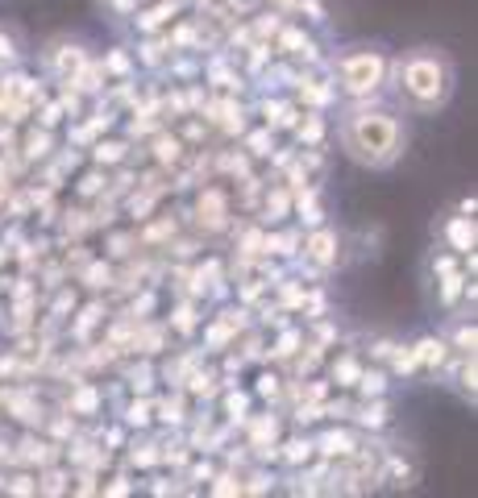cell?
<instances>
[{"mask_svg":"<svg viewBox=\"0 0 478 498\" xmlns=\"http://www.w3.org/2000/svg\"><path fill=\"white\" fill-rule=\"evenodd\" d=\"M399 96L416 112H437L453 96V67L437 50H412L399 63Z\"/></svg>","mask_w":478,"mask_h":498,"instance_id":"cell-2","label":"cell"},{"mask_svg":"<svg viewBox=\"0 0 478 498\" xmlns=\"http://www.w3.org/2000/svg\"><path fill=\"white\" fill-rule=\"evenodd\" d=\"M0 54H4V58L13 54V42H9V38H0Z\"/></svg>","mask_w":478,"mask_h":498,"instance_id":"cell-6","label":"cell"},{"mask_svg":"<svg viewBox=\"0 0 478 498\" xmlns=\"http://www.w3.org/2000/svg\"><path fill=\"white\" fill-rule=\"evenodd\" d=\"M450 241H453V249H462V254L470 249V245H474V225H470L466 216L450 225Z\"/></svg>","mask_w":478,"mask_h":498,"instance_id":"cell-4","label":"cell"},{"mask_svg":"<svg viewBox=\"0 0 478 498\" xmlns=\"http://www.w3.org/2000/svg\"><path fill=\"white\" fill-rule=\"evenodd\" d=\"M333 245H337V241H333L328 233H320V237L312 241V257H316V262H328V257H333Z\"/></svg>","mask_w":478,"mask_h":498,"instance_id":"cell-5","label":"cell"},{"mask_svg":"<svg viewBox=\"0 0 478 498\" xmlns=\"http://www.w3.org/2000/svg\"><path fill=\"white\" fill-rule=\"evenodd\" d=\"M342 142L345 154L362 166H391L404 149V125L382 112V108H362V112H350L342 125Z\"/></svg>","mask_w":478,"mask_h":498,"instance_id":"cell-1","label":"cell"},{"mask_svg":"<svg viewBox=\"0 0 478 498\" xmlns=\"http://www.w3.org/2000/svg\"><path fill=\"white\" fill-rule=\"evenodd\" d=\"M382 75H387V63H382L379 50L345 54L342 63H337V80H342V92H350V96H370V92H379Z\"/></svg>","mask_w":478,"mask_h":498,"instance_id":"cell-3","label":"cell"}]
</instances>
